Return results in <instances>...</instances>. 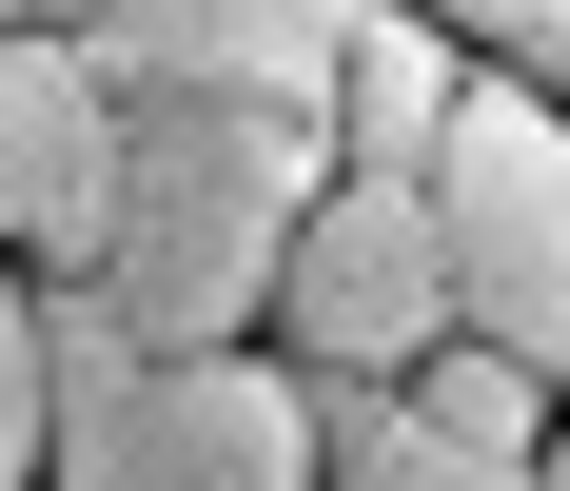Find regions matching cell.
Instances as JSON below:
<instances>
[{"label": "cell", "instance_id": "obj_1", "mask_svg": "<svg viewBox=\"0 0 570 491\" xmlns=\"http://www.w3.org/2000/svg\"><path fill=\"white\" fill-rule=\"evenodd\" d=\"M315 177H335L315 118H256V99H118V197H99V256L59 275V295H99L118 354H256Z\"/></svg>", "mask_w": 570, "mask_h": 491}, {"label": "cell", "instance_id": "obj_2", "mask_svg": "<svg viewBox=\"0 0 570 491\" xmlns=\"http://www.w3.org/2000/svg\"><path fill=\"white\" fill-rule=\"evenodd\" d=\"M40 374H59L40 491H315V393L276 354H118L99 295L40 275Z\"/></svg>", "mask_w": 570, "mask_h": 491}, {"label": "cell", "instance_id": "obj_3", "mask_svg": "<svg viewBox=\"0 0 570 491\" xmlns=\"http://www.w3.org/2000/svg\"><path fill=\"white\" fill-rule=\"evenodd\" d=\"M433 256H453V334L512 354L570 413V99L472 59L453 138H433Z\"/></svg>", "mask_w": 570, "mask_h": 491}, {"label": "cell", "instance_id": "obj_4", "mask_svg": "<svg viewBox=\"0 0 570 491\" xmlns=\"http://www.w3.org/2000/svg\"><path fill=\"white\" fill-rule=\"evenodd\" d=\"M295 393H394L413 354H453V256H433V177H315V217L276 256V315H256Z\"/></svg>", "mask_w": 570, "mask_h": 491}, {"label": "cell", "instance_id": "obj_5", "mask_svg": "<svg viewBox=\"0 0 570 491\" xmlns=\"http://www.w3.org/2000/svg\"><path fill=\"white\" fill-rule=\"evenodd\" d=\"M335 40H354V0H99L79 20L99 99H256V118L335 99Z\"/></svg>", "mask_w": 570, "mask_h": 491}, {"label": "cell", "instance_id": "obj_6", "mask_svg": "<svg viewBox=\"0 0 570 491\" xmlns=\"http://www.w3.org/2000/svg\"><path fill=\"white\" fill-rule=\"evenodd\" d=\"M118 197V99L79 40H0V275H79Z\"/></svg>", "mask_w": 570, "mask_h": 491}, {"label": "cell", "instance_id": "obj_7", "mask_svg": "<svg viewBox=\"0 0 570 491\" xmlns=\"http://www.w3.org/2000/svg\"><path fill=\"white\" fill-rule=\"evenodd\" d=\"M453 99H472V59L433 40L413 0H354V40H335V99H315V138H335V177H433Z\"/></svg>", "mask_w": 570, "mask_h": 491}, {"label": "cell", "instance_id": "obj_8", "mask_svg": "<svg viewBox=\"0 0 570 491\" xmlns=\"http://www.w3.org/2000/svg\"><path fill=\"white\" fill-rule=\"evenodd\" d=\"M315 491H531V472L453 452L413 393H315Z\"/></svg>", "mask_w": 570, "mask_h": 491}, {"label": "cell", "instance_id": "obj_9", "mask_svg": "<svg viewBox=\"0 0 570 491\" xmlns=\"http://www.w3.org/2000/svg\"><path fill=\"white\" fill-rule=\"evenodd\" d=\"M394 393H413V413H433L453 452H492V472H531V452H551V393H531L512 354H472V334H453V354H413Z\"/></svg>", "mask_w": 570, "mask_h": 491}, {"label": "cell", "instance_id": "obj_10", "mask_svg": "<svg viewBox=\"0 0 570 491\" xmlns=\"http://www.w3.org/2000/svg\"><path fill=\"white\" fill-rule=\"evenodd\" d=\"M453 59H492V79H570V0H413Z\"/></svg>", "mask_w": 570, "mask_h": 491}, {"label": "cell", "instance_id": "obj_11", "mask_svg": "<svg viewBox=\"0 0 570 491\" xmlns=\"http://www.w3.org/2000/svg\"><path fill=\"white\" fill-rule=\"evenodd\" d=\"M79 20H99V0H0V40H79Z\"/></svg>", "mask_w": 570, "mask_h": 491}, {"label": "cell", "instance_id": "obj_12", "mask_svg": "<svg viewBox=\"0 0 570 491\" xmlns=\"http://www.w3.org/2000/svg\"><path fill=\"white\" fill-rule=\"evenodd\" d=\"M551 99H570V79H551Z\"/></svg>", "mask_w": 570, "mask_h": 491}]
</instances>
